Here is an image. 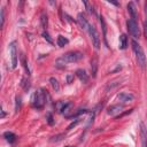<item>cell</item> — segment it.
Instances as JSON below:
<instances>
[{
    "label": "cell",
    "mask_w": 147,
    "mask_h": 147,
    "mask_svg": "<svg viewBox=\"0 0 147 147\" xmlns=\"http://www.w3.org/2000/svg\"><path fill=\"white\" fill-rule=\"evenodd\" d=\"M84 57V54L79 51H71L68 52L65 54H63L61 57H59L55 62V65L59 68H64L65 64L68 63H74V62H78Z\"/></svg>",
    "instance_id": "1"
},
{
    "label": "cell",
    "mask_w": 147,
    "mask_h": 147,
    "mask_svg": "<svg viewBox=\"0 0 147 147\" xmlns=\"http://www.w3.org/2000/svg\"><path fill=\"white\" fill-rule=\"evenodd\" d=\"M47 102V93L44 90H38L32 96V106L34 108H42Z\"/></svg>",
    "instance_id": "2"
},
{
    "label": "cell",
    "mask_w": 147,
    "mask_h": 147,
    "mask_svg": "<svg viewBox=\"0 0 147 147\" xmlns=\"http://www.w3.org/2000/svg\"><path fill=\"white\" fill-rule=\"evenodd\" d=\"M132 49L136 54V57H137V61H138V64L141 67V68H145L146 67V55L142 51V47L139 45V42H137L136 40H132Z\"/></svg>",
    "instance_id": "3"
},
{
    "label": "cell",
    "mask_w": 147,
    "mask_h": 147,
    "mask_svg": "<svg viewBox=\"0 0 147 147\" xmlns=\"http://www.w3.org/2000/svg\"><path fill=\"white\" fill-rule=\"evenodd\" d=\"M87 32H88V34H90V38H91V40H92L93 46H94L96 49H99V48H100V36H99L96 29H95L93 25L90 24Z\"/></svg>",
    "instance_id": "4"
},
{
    "label": "cell",
    "mask_w": 147,
    "mask_h": 147,
    "mask_svg": "<svg viewBox=\"0 0 147 147\" xmlns=\"http://www.w3.org/2000/svg\"><path fill=\"white\" fill-rule=\"evenodd\" d=\"M126 25H127V30H129L130 34L133 38H139L140 37V30H139V26H138V22L130 18V20H127Z\"/></svg>",
    "instance_id": "5"
},
{
    "label": "cell",
    "mask_w": 147,
    "mask_h": 147,
    "mask_svg": "<svg viewBox=\"0 0 147 147\" xmlns=\"http://www.w3.org/2000/svg\"><path fill=\"white\" fill-rule=\"evenodd\" d=\"M9 55L11 60V68L15 69L17 67V47H16V41H11L9 44Z\"/></svg>",
    "instance_id": "6"
},
{
    "label": "cell",
    "mask_w": 147,
    "mask_h": 147,
    "mask_svg": "<svg viewBox=\"0 0 147 147\" xmlns=\"http://www.w3.org/2000/svg\"><path fill=\"white\" fill-rule=\"evenodd\" d=\"M133 98H134V95L132 93H127V92H122L117 95V99L121 102H130L133 100Z\"/></svg>",
    "instance_id": "7"
},
{
    "label": "cell",
    "mask_w": 147,
    "mask_h": 147,
    "mask_svg": "<svg viewBox=\"0 0 147 147\" xmlns=\"http://www.w3.org/2000/svg\"><path fill=\"white\" fill-rule=\"evenodd\" d=\"M127 10L131 15V20L136 21L137 22V18H138V11H137V7L133 2H129L127 3Z\"/></svg>",
    "instance_id": "8"
},
{
    "label": "cell",
    "mask_w": 147,
    "mask_h": 147,
    "mask_svg": "<svg viewBox=\"0 0 147 147\" xmlns=\"http://www.w3.org/2000/svg\"><path fill=\"white\" fill-rule=\"evenodd\" d=\"M77 21H78V23H79V25L82 26V29H84V30H88V26H90V23L87 22V20L85 18V16L80 13V14H78V16H77Z\"/></svg>",
    "instance_id": "9"
},
{
    "label": "cell",
    "mask_w": 147,
    "mask_h": 147,
    "mask_svg": "<svg viewBox=\"0 0 147 147\" xmlns=\"http://www.w3.org/2000/svg\"><path fill=\"white\" fill-rule=\"evenodd\" d=\"M123 109V106L122 105H111L110 107H108V115H116V114H119Z\"/></svg>",
    "instance_id": "10"
},
{
    "label": "cell",
    "mask_w": 147,
    "mask_h": 147,
    "mask_svg": "<svg viewBox=\"0 0 147 147\" xmlns=\"http://www.w3.org/2000/svg\"><path fill=\"white\" fill-rule=\"evenodd\" d=\"M76 76L79 78V80L80 82H83V83H87L88 82V75L86 74V71L84 70V69H78V70H76Z\"/></svg>",
    "instance_id": "11"
},
{
    "label": "cell",
    "mask_w": 147,
    "mask_h": 147,
    "mask_svg": "<svg viewBox=\"0 0 147 147\" xmlns=\"http://www.w3.org/2000/svg\"><path fill=\"white\" fill-rule=\"evenodd\" d=\"M140 133H141V144H142V147H147V127H145L142 124H141Z\"/></svg>",
    "instance_id": "12"
},
{
    "label": "cell",
    "mask_w": 147,
    "mask_h": 147,
    "mask_svg": "<svg viewBox=\"0 0 147 147\" xmlns=\"http://www.w3.org/2000/svg\"><path fill=\"white\" fill-rule=\"evenodd\" d=\"M127 37H126V34H121V37H119V48L121 49H125L126 47H127Z\"/></svg>",
    "instance_id": "13"
},
{
    "label": "cell",
    "mask_w": 147,
    "mask_h": 147,
    "mask_svg": "<svg viewBox=\"0 0 147 147\" xmlns=\"http://www.w3.org/2000/svg\"><path fill=\"white\" fill-rule=\"evenodd\" d=\"M96 69H98V57L94 56V57L91 60V70H92L93 77H95V75H96Z\"/></svg>",
    "instance_id": "14"
},
{
    "label": "cell",
    "mask_w": 147,
    "mask_h": 147,
    "mask_svg": "<svg viewBox=\"0 0 147 147\" xmlns=\"http://www.w3.org/2000/svg\"><path fill=\"white\" fill-rule=\"evenodd\" d=\"M56 42H57V46H59V47H64L69 41H68V39H67L65 37H63V36H59L57 39H56Z\"/></svg>",
    "instance_id": "15"
},
{
    "label": "cell",
    "mask_w": 147,
    "mask_h": 147,
    "mask_svg": "<svg viewBox=\"0 0 147 147\" xmlns=\"http://www.w3.org/2000/svg\"><path fill=\"white\" fill-rule=\"evenodd\" d=\"M65 106H67V102H64V101H57V102L55 103L56 111H57V113H63Z\"/></svg>",
    "instance_id": "16"
},
{
    "label": "cell",
    "mask_w": 147,
    "mask_h": 147,
    "mask_svg": "<svg viewBox=\"0 0 147 147\" xmlns=\"http://www.w3.org/2000/svg\"><path fill=\"white\" fill-rule=\"evenodd\" d=\"M3 137H5V139H6L7 141H9V142H14L15 139H16V136H15L13 132H9V131L5 132V133H3Z\"/></svg>",
    "instance_id": "17"
},
{
    "label": "cell",
    "mask_w": 147,
    "mask_h": 147,
    "mask_svg": "<svg viewBox=\"0 0 147 147\" xmlns=\"http://www.w3.org/2000/svg\"><path fill=\"white\" fill-rule=\"evenodd\" d=\"M49 83H51V85H52V87L57 92L59 90H60V85H59V82H57V79H55L54 77H52V78H49Z\"/></svg>",
    "instance_id": "18"
},
{
    "label": "cell",
    "mask_w": 147,
    "mask_h": 147,
    "mask_svg": "<svg viewBox=\"0 0 147 147\" xmlns=\"http://www.w3.org/2000/svg\"><path fill=\"white\" fill-rule=\"evenodd\" d=\"M40 21H41V25H42V28H44V29H46V28H47V25H48L47 14L42 13V14H41V17H40Z\"/></svg>",
    "instance_id": "19"
},
{
    "label": "cell",
    "mask_w": 147,
    "mask_h": 147,
    "mask_svg": "<svg viewBox=\"0 0 147 147\" xmlns=\"http://www.w3.org/2000/svg\"><path fill=\"white\" fill-rule=\"evenodd\" d=\"M0 26L2 28L3 25H5V8L3 7H1V9H0Z\"/></svg>",
    "instance_id": "20"
},
{
    "label": "cell",
    "mask_w": 147,
    "mask_h": 147,
    "mask_svg": "<svg viewBox=\"0 0 147 147\" xmlns=\"http://www.w3.org/2000/svg\"><path fill=\"white\" fill-rule=\"evenodd\" d=\"M21 60H22V63H23V67H24L25 71H26L28 75H29V68H28V64H26V59H25V56H24L23 54L21 55Z\"/></svg>",
    "instance_id": "21"
},
{
    "label": "cell",
    "mask_w": 147,
    "mask_h": 147,
    "mask_svg": "<svg viewBox=\"0 0 147 147\" xmlns=\"http://www.w3.org/2000/svg\"><path fill=\"white\" fill-rule=\"evenodd\" d=\"M46 117H47V122H48V124H54V121H53V116H52V114L51 113H48L47 115H46Z\"/></svg>",
    "instance_id": "22"
},
{
    "label": "cell",
    "mask_w": 147,
    "mask_h": 147,
    "mask_svg": "<svg viewBox=\"0 0 147 147\" xmlns=\"http://www.w3.org/2000/svg\"><path fill=\"white\" fill-rule=\"evenodd\" d=\"M20 107H21V98L20 96H16V107H15L16 111H18Z\"/></svg>",
    "instance_id": "23"
},
{
    "label": "cell",
    "mask_w": 147,
    "mask_h": 147,
    "mask_svg": "<svg viewBox=\"0 0 147 147\" xmlns=\"http://www.w3.org/2000/svg\"><path fill=\"white\" fill-rule=\"evenodd\" d=\"M61 137H64V134H59V136H55V137H53L52 139H51V141H60L62 138Z\"/></svg>",
    "instance_id": "24"
},
{
    "label": "cell",
    "mask_w": 147,
    "mask_h": 147,
    "mask_svg": "<svg viewBox=\"0 0 147 147\" xmlns=\"http://www.w3.org/2000/svg\"><path fill=\"white\" fill-rule=\"evenodd\" d=\"M42 36H44V38H45V39H47V41H48V42H51V44L53 42V40L49 38V34H48L47 32H45V31H44V32H42Z\"/></svg>",
    "instance_id": "25"
},
{
    "label": "cell",
    "mask_w": 147,
    "mask_h": 147,
    "mask_svg": "<svg viewBox=\"0 0 147 147\" xmlns=\"http://www.w3.org/2000/svg\"><path fill=\"white\" fill-rule=\"evenodd\" d=\"M144 34H145V38L147 40V20L144 22Z\"/></svg>",
    "instance_id": "26"
},
{
    "label": "cell",
    "mask_w": 147,
    "mask_h": 147,
    "mask_svg": "<svg viewBox=\"0 0 147 147\" xmlns=\"http://www.w3.org/2000/svg\"><path fill=\"white\" fill-rule=\"evenodd\" d=\"M78 122H79V119H76V121H75L74 123H71V124H70V125L68 126V129H71V127H72V126H75V125H76V124H77Z\"/></svg>",
    "instance_id": "27"
},
{
    "label": "cell",
    "mask_w": 147,
    "mask_h": 147,
    "mask_svg": "<svg viewBox=\"0 0 147 147\" xmlns=\"http://www.w3.org/2000/svg\"><path fill=\"white\" fill-rule=\"evenodd\" d=\"M71 78H72V76H71V75H69V76H68V83H70V82H71Z\"/></svg>",
    "instance_id": "28"
},
{
    "label": "cell",
    "mask_w": 147,
    "mask_h": 147,
    "mask_svg": "<svg viewBox=\"0 0 147 147\" xmlns=\"http://www.w3.org/2000/svg\"><path fill=\"white\" fill-rule=\"evenodd\" d=\"M67 147H72V146H67Z\"/></svg>",
    "instance_id": "29"
}]
</instances>
